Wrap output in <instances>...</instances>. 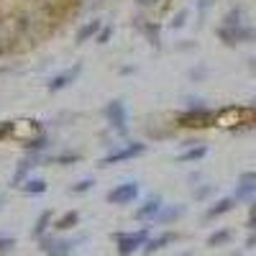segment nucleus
Returning <instances> with one entry per match:
<instances>
[{"label":"nucleus","instance_id":"nucleus-1","mask_svg":"<svg viewBox=\"0 0 256 256\" xmlns=\"http://www.w3.org/2000/svg\"><path fill=\"white\" fill-rule=\"evenodd\" d=\"M174 126L180 128H190V131H200V128H210L216 126V110H210L208 105H190L187 110L177 113Z\"/></svg>","mask_w":256,"mask_h":256},{"label":"nucleus","instance_id":"nucleus-2","mask_svg":"<svg viewBox=\"0 0 256 256\" xmlns=\"http://www.w3.org/2000/svg\"><path fill=\"white\" fill-rule=\"evenodd\" d=\"M110 238L116 244L118 256H134L136 251L146 246V241L152 236H148V228H138V230H116Z\"/></svg>","mask_w":256,"mask_h":256},{"label":"nucleus","instance_id":"nucleus-3","mask_svg":"<svg viewBox=\"0 0 256 256\" xmlns=\"http://www.w3.org/2000/svg\"><path fill=\"white\" fill-rule=\"evenodd\" d=\"M216 36L223 41L226 46H238V44H256V28L251 24H241V26H226L220 24L216 28Z\"/></svg>","mask_w":256,"mask_h":256},{"label":"nucleus","instance_id":"nucleus-4","mask_svg":"<svg viewBox=\"0 0 256 256\" xmlns=\"http://www.w3.org/2000/svg\"><path fill=\"white\" fill-rule=\"evenodd\" d=\"M141 154H146V144H141V141H128V144L118 146L116 152H110L108 156H102V159H100V166H113V164H120V162H131V159H136V156H141Z\"/></svg>","mask_w":256,"mask_h":256},{"label":"nucleus","instance_id":"nucleus-5","mask_svg":"<svg viewBox=\"0 0 256 256\" xmlns=\"http://www.w3.org/2000/svg\"><path fill=\"white\" fill-rule=\"evenodd\" d=\"M102 116H105V120L110 123V128H116L120 136L128 134V108H126L123 100H110L108 105H105Z\"/></svg>","mask_w":256,"mask_h":256},{"label":"nucleus","instance_id":"nucleus-6","mask_svg":"<svg viewBox=\"0 0 256 256\" xmlns=\"http://www.w3.org/2000/svg\"><path fill=\"white\" fill-rule=\"evenodd\" d=\"M138 192H141V184L138 182H123V184H116L105 200L110 205H131L134 200H138Z\"/></svg>","mask_w":256,"mask_h":256},{"label":"nucleus","instance_id":"nucleus-7","mask_svg":"<svg viewBox=\"0 0 256 256\" xmlns=\"http://www.w3.org/2000/svg\"><path fill=\"white\" fill-rule=\"evenodd\" d=\"M74 246H77L74 238H56V236H41L38 238V248L46 256H70Z\"/></svg>","mask_w":256,"mask_h":256},{"label":"nucleus","instance_id":"nucleus-8","mask_svg":"<svg viewBox=\"0 0 256 256\" xmlns=\"http://www.w3.org/2000/svg\"><path fill=\"white\" fill-rule=\"evenodd\" d=\"M82 74V62H77V64H72V67H67V70H62V72H56L52 80H49V92H59V90H67L72 82H77V77Z\"/></svg>","mask_w":256,"mask_h":256},{"label":"nucleus","instance_id":"nucleus-9","mask_svg":"<svg viewBox=\"0 0 256 256\" xmlns=\"http://www.w3.org/2000/svg\"><path fill=\"white\" fill-rule=\"evenodd\" d=\"M233 198H236L238 202H254L256 200V172H244L238 177V184H236Z\"/></svg>","mask_w":256,"mask_h":256},{"label":"nucleus","instance_id":"nucleus-10","mask_svg":"<svg viewBox=\"0 0 256 256\" xmlns=\"http://www.w3.org/2000/svg\"><path fill=\"white\" fill-rule=\"evenodd\" d=\"M182 236H180V233L177 230H162L159 233V236H154V238H148L146 241V246L141 248L146 256H152V254H156V251H162V248H166L169 244H177Z\"/></svg>","mask_w":256,"mask_h":256},{"label":"nucleus","instance_id":"nucleus-11","mask_svg":"<svg viewBox=\"0 0 256 256\" xmlns=\"http://www.w3.org/2000/svg\"><path fill=\"white\" fill-rule=\"evenodd\" d=\"M162 205H164V202H162V198H159V195H152L144 205H138V210L134 212V218H136V220H144V223H146V220H156Z\"/></svg>","mask_w":256,"mask_h":256},{"label":"nucleus","instance_id":"nucleus-12","mask_svg":"<svg viewBox=\"0 0 256 256\" xmlns=\"http://www.w3.org/2000/svg\"><path fill=\"white\" fill-rule=\"evenodd\" d=\"M236 198H220V200H216V202H212L208 210H205V220H216V218H220V216H228V212L233 210V208H236Z\"/></svg>","mask_w":256,"mask_h":256},{"label":"nucleus","instance_id":"nucleus-13","mask_svg":"<svg viewBox=\"0 0 256 256\" xmlns=\"http://www.w3.org/2000/svg\"><path fill=\"white\" fill-rule=\"evenodd\" d=\"M187 212V205H162V210H159V216H156V223L159 226H169V223H174V220H180L182 216Z\"/></svg>","mask_w":256,"mask_h":256},{"label":"nucleus","instance_id":"nucleus-14","mask_svg":"<svg viewBox=\"0 0 256 256\" xmlns=\"http://www.w3.org/2000/svg\"><path fill=\"white\" fill-rule=\"evenodd\" d=\"M41 159V154H31L28 159H24V162H18V166H16V172H13V187H20L26 180H28V172L34 169V164Z\"/></svg>","mask_w":256,"mask_h":256},{"label":"nucleus","instance_id":"nucleus-15","mask_svg":"<svg viewBox=\"0 0 256 256\" xmlns=\"http://www.w3.org/2000/svg\"><path fill=\"white\" fill-rule=\"evenodd\" d=\"M100 28H102V20H100V18H92V20H84V24H82V26L77 28V34H74V41H77V44H84V41H90V38H95Z\"/></svg>","mask_w":256,"mask_h":256},{"label":"nucleus","instance_id":"nucleus-16","mask_svg":"<svg viewBox=\"0 0 256 256\" xmlns=\"http://www.w3.org/2000/svg\"><path fill=\"white\" fill-rule=\"evenodd\" d=\"M205 156H208V146L205 144H192V146H187V152H182L177 156V162L180 164H192V162H200Z\"/></svg>","mask_w":256,"mask_h":256},{"label":"nucleus","instance_id":"nucleus-17","mask_svg":"<svg viewBox=\"0 0 256 256\" xmlns=\"http://www.w3.org/2000/svg\"><path fill=\"white\" fill-rule=\"evenodd\" d=\"M230 241H233V230L230 228H218V230H212L208 236L205 246L208 248H220V246H228Z\"/></svg>","mask_w":256,"mask_h":256},{"label":"nucleus","instance_id":"nucleus-18","mask_svg":"<svg viewBox=\"0 0 256 256\" xmlns=\"http://www.w3.org/2000/svg\"><path fill=\"white\" fill-rule=\"evenodd\" d=\"M52 226H54V212H52V210H44V212L36 218V223H34V228H31V236H34V238L46 236V230H49Z\"/></svg>","mask_w":256,"mask_h":256},{"label":"nucleus","instance_id":"nucleus-19","mask_svg":"<svg viewBox=\"0 0 256 256\" xmlns=\"http://www.w3.org/2000/svg\"><path fill=\"white\" fill-rule=\"evenodd\" d=\"M136 28L148 38L152 46H159V26L156 24H152V20H146V18H136Z\"/></svg>","mask_w":256,"mask_h":256},{"label":"nucleus","instance_id":"nucleus-20","mask_svg":"<svg viewBox=\"0 0 256 256\" xmlns=\"http://www.w3.org/2000/svg\"><path fill=\"white\" fill-rule=\"evenodd\" d=\"M74 226H80V212L77 210H67V212H62V216L54 220V230H70V228H74Z\"/></svg>","mask_w":256,"mask_h":256},{"label":"nucleus","instance_id":"nucleus-21","mask_svg":"<svg viewBox=\"0 0 256 256\" xmlns=\"http://www.w3.org/2000/svg\"><path fill=\"white\" fill-rule=\"evenodd\" d=\"M24 148H26L28 154H41V152H46V148H49V136L38 131L34 138H28V141L24 144Z\"/></svg>","mask_w":256,"mask_h":256},{"label":"nucleus","instance_id":"nucleus-22","mask_svg":"<svg viewBox=\"0 0 256 256\" xmlns=\"http://www.w3.org/2000/svg\"><path fill=\"white\" fill-rule=\"evenodd\" d=\"M46 187H49L46 180H41V177H28L24 184H20V190H24L26 195H31V198H34V195H44Z\"/></svg>","mask_w":256,"mask_h":256},{"label":"nucleus","instance_id":"nucleus-23","mask_svg":"<svg viewBox=\"0 0 256 256\" xmlns=\"http://www.w3.org/2000/svg\"><path fill=\"white\" fill-rule=\"evenodd\" d=\"M223 24H226V26H241V24H246L244 8H241V6L228 8V10H226V16H223Z\"/></svg>","mask_w":256,"mask_h":256},{"label":"nucleus","instance_id":"nucleus-24","mask_svg":"<svg viewBox=\"0 0 256 256\" xmlns=\"http://www.w3.org/2000/svg\"><path fill=\"white\" fill-rule=\"evenodd\" d=\"M92 187H95V180H92V177H84V180L74 182V184L70 187V192H72V195H84V192H90Z\"/></svg>","mask_w":256,"mask_h":256},{"label":"nucleus","instance_id":"nucleus-25","mask_svg":"<svg viewBox=\"0 0 256 256\" xmlns=\"http://www.w3.org/2000/svg\"><path fill=\"white\" fill-rule=\"evenodd\" d=\"M212 195H216V184H200V187H195V190H192V198H195V200H208V198H212Z\"/></svg>","mask_w":256,"mask_h":256},{"label":"nucleus","instance_id":"nucleus-26","mask_svg":"<svg viewBox=\"0 0 256 256\" xmlns=\"http://www.w3.org/2000/svg\"><path fill=\"white\" fill-rule=\"evenodd\" d=\"M49 162L62 164V166H70V164H77V162H80V154H56V156H52Z\"/></svg>","mask_w":256,"mask_h":256},{"label":"nucleus","instance_id":"nucleus-27","mask_svg":"<svg viewBox=\"0 0 256 256\" xmlns=\"http://www.w3.org/2000/svg\"><path fill=\"white\" fill-rule=\"evenodd\" d=\"M13 134H16V123L13 120H3V123H0V141H6Z\"/></svg>","mask_w":256,"mask_h":256},{"label":"nucleus","instance_id":"nucleus-28","mask_svg":"<svg viewBox=\"0 0 256 256\" xmlns=\"http://www.w3.org/2000/svg\"><path fill=\"white\" fill-rule=\"evenodd\" d=\"M13 248H16V238L13 236H0V256L10 254Z\"/></svg>","mask_w":256,"mask_h":256},{"label":"nucleus","instance_id":"nucleus-29","mask_svg":"<svg viewBox=\"0 0 256 256\" xmlns=\"http://www.w3.org/2000/svg\"><path fill=\"white\" fill-rule=\"evenodd\" d=\"M110 38H113V26H102V28L98 31V36H95L98 44H108Z\"/></svg>","mask_w":256,"mask_h":256},{"label":"nucleus","instance_id":"nucleus-30","mask_svg":"<svg viewBox=\"0 0 256 256\" xmlns=\"http://www.w3.org/2000/svg\"><path fill=\"white\" fill-rule=\"evenodd\" d=\"M246 228L248 230H256V200L248 202V216H246Z\"/></svg>","mask_w":256,"mask_h":256},{"label":"nucleus","instance_id":"nucleus-31","mask_svg":"<svg viewBox=\"0 0 256 256\" xmlns=\"http://www.w3.org/2000/svg\"><path fill=\"white\" fill-rule=\"evenodd\" d=\"M187 24V10H180L174 18H172V28H182Z\"/></svg>","mask_w":256,"mask_h":256},{"label":"nucleus","instance_id":"nucleus-32","mask_svg":"<svg viewBox=\"0 0 256 256\" xmlns=\"http://www.w3.org/2000/svg\"><path fill=\"white\" fill-rule=\"evenodd\" d=\"M246 248H256V230H248V238H246Z\"/></svg>","mask_w":256,"mask_h":256},{"label":"nucleus","instance_id":"nucleus-33","mask_svg":"<svg viewBox=\"0 0 256 256\" xmlns=\"http://www.w3.org/2000/svg\"><path fill=\"white\" fill-rule=\"evenodd\" d=\"M198 6H200V8H205V6H210V0H198Z\"/></svg>","mask_w":256,"mask_h":256},{"label":"nucleus","instance_id":"nucleus-34","mask_svg":"<svg viewBox=\"0 0 256 256\" xmlns=\"http://www.w3.org/2000/svg\"><path fill=\"white\" fill-rule=\"evenodd\" d=\"M138 6H152V0H136Z\"/></svg>","mask_w":256,"mask_h":256},{"label":"nucleus","instance_id":"nucleus-35","mask_svg":"<svg viewBox=\"0 0 256 256\" xmlns=\"http://www.w3.org/2000/svg\"><path fill=\"white\" fill-rule=\"evenodd\" d=\"M177 256H195V254H192V251H182V254H177Z\"/></svg>","mask_w":256,"mask_h":256},{"label":"nucleus","instance_id":"nucleus-36","mask_svg":"<svg viewBox=\"0 0 256 256\" xmlns=\"http://www.w3.org/2000/svg\"><path fill=\"white\" fill-rule=\"evenodd\" d=\"M228 256H241V254H238V251H233V254H228Z\"/></svg>","mask_w":256,"mask_h":256},{"label":"nucleus","instance_id":"nucleus-37","mask_svg":"<svg viewBox=\"0 0 256 256\" xmlns=\"http://www.w3.org/2000/svg\"><path fill=\"white\" fill-rule=\"evenodd\" d=\"M251 105H254V108H256V100H254V102H251Z\"/></svg>","mask_w":256,"mask_h":256}]
</instances>
